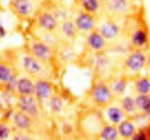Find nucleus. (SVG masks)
Returning <instances> with one entry per match:
<instances>
[{"label":"nucleus","mask_w":150,"mask_h":140,"mask_svg":"<svg viewBox=\"0 0 150 140\" xmlns=\"http://www.w3.org/2000/svg\"><path fill=\"white\" fill-rule=\"evenodd\" d=\"M10 61L18 73L27 75L35 80L45 79L54 81L58 76V73L54 68L33 57L24 47L14 51Z\"/></svg>","instance_id":"nucleus-1"},{"label":"nucleus","mask_w":150,"mask_h":140,"mask_svg":"<svg viewBox=\"0 0 150 140\" xmlns=\"http://www.w3.org/2000/svg\"><path fill=\"white\" fill-rule=\"evenodd\" d=\"M117 57H113L110 53L91 54L83 51L79 57L78 63H82L88 68L93 73V78L108 80L112 75L118 73L120 62Z\"/></svg>","instance_id":"nucleus-2"},{"label":"nucleus","mask_w":150,"mask_h":140,"mask_svg":"<svg viewBox=\"0 0 150 140\" xmlns=\"http://www.w3.org/2000/svg\"><path fill=\"white\" fill-rule=\"evenodd\" d=\"M23 47L33 57L50 65L58 73L60 68L57 63L56 51L51 46L38 39L31 33L27 32L25 42Z\"/></svg>","instance_id":"nucleus-3"},{"label":"nucleus","mask_w":150,"mask_h":140,"mask_svg":"<svg viewBox=\"0 0 150 140\" xmlns=\"http://www.w3.org/2000/svg\"><path fill=\"white\" fill-rule=\"evenodd\" d=\"M148 64V57L145 50L132 49L121 59V73L130 79L140 74Z\"/></svg>","instance_id":"nucleus-4"},{"label":"nucleus","mask_w":150,"mask_h":140,"mask_svg":"<svg viewBox=\"0 0 150 140\" xmlns=\"http://www.w3.org/2000/svg\"><path fill=\"white\" fill-rule=\"evenodd\" d=\"M87 98L95 106L105 108L116 100L106 80L93 78L87 92Z\"/></svg>","instance_id":"nucleus-5"},{"label":"nucleus","mask_w":150,"mask_h":140,"mask_svg":"<svg viewBox=\"0 0 150 140\" xmlns=\"http://www.w3.org/2000/svg\"><path fill=\"white\" fill-rule=\"evenodd\" d=\"M102 14L122 23L133 15V2L129 0H110L102 5Z\"/></svg>","instance_id":"nucleus-6"},{"label":"nucleus","mask_w":150,"mask_h":140,"mask_svg":"<svg viewBox=\"0 0 150 140\" xmlns=\"http://www.w3.org/2000/svg\"><path fill=\"white\" fill-rule=\"evenodd\" d=\"M96 30L109 43V45L123 37L122 23L102 13L98 18Z\"/></svg>","instance_id":"nucleus-7"},{"label":"nucleus","mask_w":150,"mask_h":140,"mask_svg":"<svg viewBox=\"0 0 150 140\" xmlns=\"http://www.w3.org/2000/svg\"><path fill=\"white\" fill-rule=\"evenodd\" d=\"M60 21L52 12L44 5H41L32 19L30 28L47 31H55Z\"/></svg>","instance_id":"nucleus-8"},{"label":"nucleus","mask_w":150,"mask_h":140,"mask_svg":"<svg viewBox=\"0 0 150 140\" xmlns=\"http://www.w3.org/2000/svg\"><path fill=\"white\" fill-rule=\"evenodd\" d=\"M71 16L80 34L85 36L96 30L99 16L84 12L74 6L71 8Z\"/></svg>","instance_id":"nucleus-9"},{"label":"nucleus","mask_w":150,"mask_h":140,"mask_svg":"<svg viewBox=\"0 0 150 140\" xmlns=\"http://www.w3.org/2000/svg\"><path fill=\"white\" fill-rule=\"evenodd\" d=\"M10 10L22 21H32L38 6L37 0H10Z\"/></svg>","instance_id":"nucleus-10"},{"label":"nucleus","mask_w":150,"mask_h":140,"mask_svg":"<svg viewBox=\"0 0 150 140\" xmlns=\"http://www.w3.org/2000/svg\"><path fill=\"white\" fill-rule=\"evenodd\" d=\"M16 106L17 109L24 112L33 119L39 116L43 105L34 95H30L16 96Z\"/></svg>","instance_id":"nucleus-11"},{"label":"nucleus","mask_w":150,"mask_h":140,"mask_svg":"<svg viewBox=\"0 0 150 140\" xmlns=\"http://www.w3.org/2000/svg\"><path fill=\"white\" fill-rule=\"evenodd\" d=\"M109 43L96 30L85 35L84 51L91 54L108 52Z\"/></svg>","instance_id":"nucleus-12"},{"label":"nucleus","mask_w":150,"mask_h":140,"mask_svg":"<svg viewBox=\"0 0 150 140\" xmlns=\"http://www.w3.org/2000/svg\"><path fill=\"white\" fill-rule=\"evenodd\" d=\"M55 32L62 43L71 44H74L80 35L71 16L60 21Z\"/></svg>","instance_id":"nucleus-13"},{"label":"nucleus","mask_w":150,"mask_h":140,"mask_svg":"<svg viewBox=\"0 0 150 140\" xmlns=\"http://www.w3.org/2000/svg\"><path fill=\"white\" fill-rule=\"evenodd\" d=\"M57 92L54 81L45 79L35 80L34 96L43 105Z\"/></svg>","instance_id":"nucleus-14"},{"label":"nucleus","mask_w":150,"mask_h":140,"mask_svg":"<svg viewBox=\"0 0 150 140\" xmlns=\"http://www.w3.org/2000/svg\"><path fill=\"white\" fill-rule=\"evenodd\" d=\"M106 81L114 97L117 99L127 94L131 79L122 73L120 74L117 73L112 75Z\"/></svg>","instance_id":"nucleus-15"},{"label":"nucleus","mask_w":150,"mask_h":140,"mask_svg":"<svg viewBox=\"0 0 150 140\" xmlns=\"http://www.w3.org/2000/svg\"><path fill=\"white\" fill-rule=\"evenodd\" d=\"M57 63L60 68L72 63H78L80 55L77 54L74 44L61 43L56 49Z\"/></svg>","instance_id":"nucleus-16"},{"label":"nucleus","mask_w":150,"mask_h":140,"mask_svg":"<svg viewBox=\"0 0 150 140\" xmlns=\"http://www.w3.org/2000/svg\"><path fill=\"white\" fill-rule=\"evenodd\" d=\"M27 32L31 33L33 36L39 39L48 46H51L56 51L60 43H62L56 34L55 31H47V30H38V29L29 28Z\"/></svg>","instance_id":"nucleus-17"},{"label":"nucleus","mask_w":150,"mask_h":140,"mask_svg":"<svg viewBox=\"0 0 150 140\" xmlns=\"http://www.w3.org/2000/svg\"><path fill=\"white\" fill-rule=\"evenodd\" d=\"M35 79L27 75L20 73L16 85V96L34 95Z\"/></svg>","instance_id":"nucleus-18"},{"label":"nucleus","mask_w":150,"mask_h":140,"mask_svg":"<svg viewBox=\"0 0 150 140\" xmlns=\"http://www.w3.org/2000/svg\"><path fill=\"white\" fill-rule=\"evenodd\" d=\"M103 109H105V115L111 125H119L122 121L126 120V117L127 116L118 102L116 103V100Z\"/></svg>","instance_id":"nucleus-19"},{"label":"nucleus","mask_w":150,"mask_h":140,"mask_svg":"<svg viewBox=\"0 0 150 140\" xmlns=\"http://www.w3.org/2000/svg\"><path fill=\"white\" fill-rule=\"evenodd\" d=\"M131 90L133 96L150 94V77L140 74L134 76L131 79Z\"/></svg>","instance_id":"nucleus-20"},{"label":"nucleus","mask_w":150,"mask_h":140,"mask_svg":"<svg viewBox=\"0 0 150 140\" xmlns=\"http://www.w3.org/2000/svg\"><path fill=\"white\" fill-rule=\"evenodd\" d=\"M74 6L96 16H99L102 13V4L99 0H75Z\"/></svg>","instance_id":"nucleus-21"},{"label":"nucleus","mask_w":150,"mask_h":140,"mask_svg":"<svg viewBox=\"0 0 150 140\" xmlns=\"http://www.w3.org/2000/svg\"><path fill=\"white\" fill-rule=\"evenodd\" d=\"M17 73H18V70L10 60H2L0 62V88L3 89L4 87Z\"/></svg>","instance_id":"nucleus-22"},{"label":"nucleus","mask_w":150,"mask_h":140,"mask_svg":"<svg viewBox=\"0 0 150 140\" xmlns=\"http://www.w3.org/2000/svg\"><path fill=\"white\" fill-rule=\"evenodd\" d=\"M116 100L127 115L135 114L138 112L135 96L132 94H126Z\"/></svg>","instance_id":"nucleus-23"},{"label":"nucleus","mask_w":150,"mask_h":140,"mask_svg":"<svg viewBox=\"0 0 150 140\" xmlns=\"http://www.w3.org/2000/svg\"><path fill=\"white\" fill-rule=\"evenodd\" d=\"M12 118L13 124L18 129L27 130L32 125L33 118L18 109L12 114Z\"/></svg>","instance_id":"nucleus-24"},{"label":"nucleus","mask_w":150,"mask_h":140,"mask_svg":"<svg viewBox=\"0 0 150 140\" xmlns=\"http://www.w3.org/2000/svg\"><path fill=\"white\" fill-rule=\"evenodd\" d=\"M46 103L48 104L49 107L50 108L53 112H60L63 110L64 108L65 101L60 94H57L56 92Z\"/></svg>","instance_id":"nucleus-25"},{"label":"nucleus","mask_w":150,"mask_h":140,"mask_svg":"<svg viewBox=\"0 0 150 140\" xmlns=\"http://www.w3.org/2000/svg\"><path fill=\"white\" fill-rule=\"evenodd\" d=\"M119 135L124 138H130L135 135V128L134 124L127 120H125L121 123L119 124L118 127Z\"/></svg>","instance_id":"nucleus-26"},{"label":"nucleus","mask_w":150,"mask_h":140,"mask_svg":"<svg viewBox=\"0 0 150 140\" xmlns=\"http://www.w3.org/2000/svg\"><path fill=\"white\" fill-rule=\"evenodd\" d=\"M119 133L118 128L115 125H108L103 127L100 131L102 140H116L119 138Z\"/></svg>","instance_id":"nucleus-27"},{"label":"nucleus","mask_w":150,"mask_h":140,"mask_svg":"<svg viewBox=\"0 0 150 140\" xmlns=\"http://www.w3.org/2000/svg\"><path fill=\"white\" fill-rule=\"evenodd\" d=\"M134 96L138 111L142 112H150V94L136 95Z\"/></svg>","instance_id":"nucleus-28"},{"label":"nucleus","mask_w":150,"mask_h":140,"mask_svg":"<svg viewBox=\"0 0 150 140\" xmlns=\"http://www.w3.org/2000/svg\"><path fill=\"white\" fill-rule=\"evenodd\" d=\"M11 129L8 123L0 122V140H5L10 136Z\"/></svg>","instance_id":"nucleus-29"},{"label":"nucleus","mask_w":150,"mask_h":140,"mask_svg":"<svg viewBox=\"0 0 150 140\" xmlns=\"http://www.w3.org/2000/svg\"><path fill=\"white\" fill-rule=\"evenodd\" d=\"M13 140H32V139L28 136L26 135V134H21V133H18V134H16V135H14Z\"/></svg>","instance_id":"nucleus-30"},{"label":"nucleus","mask_w":150,"mask_h":140,"mask_svg":"<svg viewBox=\"0 0 150 140\" xmlns=\"http://www.w3.org/2000/svg\"><path fill=\"white\" fill-rule=\"evenodd\" d=\"M5 35H6V30L3 27V25L0 23V38L5 37Z\"/></svg>","instance_id":"nucleus-31"},{"label":"nucleus","mask_w":150,"mask_h":140,"mask_svg":"<svg viewBox=\"0 0 150 140\" xmlns=\"http://www.w3.org/2000/svg\"><path fill=\"white\" fill-rule=\"evenodd\" d=\"M134 140H146L144 134L143 133H140V134H137V135H134Z\"/></svg>","instance_id":"nucleus-32"},{"label":"nucleus","mask_w":150,"mask_h":140,"mask_svg":"<svg viewBox=\"0 0 150 140\" xmlns=\"http://www.w3.org/2000/svg\"><path fill=\"white\" fill-rule=\"evenodd\" d=\"M99 1H100L101 3H102V5H104V4H105V3H107L108 2H109L110 0H99Z\"/></svg>","instance_id":"nucleus-33"},{"label":"nucleus","mask_w":150,"mask_h":140,"mask_svg":"<svg viewBox=\"0 0 150 140\" xmlns=\"http://www.w3.org/2000/svg\"><path fill=\"white\" fill-rule=\"evenodd\" d=\"M129 1L132 2H135V1H137V0H129Z\"/></svg>","instance_id":"nucleus-34"}]
</instances>
